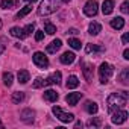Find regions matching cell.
<instances>
[{"mask_svg":"<svg viewBox=\"0 0 129 129\" xmlns=\"http://www.w3.org/2000/svg\"><path fill=\"white\" fill-rule=\"evenodd\" d=\"M127 93L126 91H115V93H111L106 99V103H108V111L112 112L118 108H123L126 103H127Z\"/></svg>","mask_w":129,"mask_h":129,"instance_id":"6da1fadb","label":"cell"},{"mask_svg":"<svg viewBox=\"0 0 129 129\" xmlns=\"http://www.w3.org/2000/svg\"><path fill=\"white\" fill-rule=\"evenodd\" d=\"M61 0H43L38 6V15H50L58 11Z\"/></svg>","mask_w":129,"mask_h":129,"instance_id":"7a4b0ae2","label":"cell"},{"mask_svg":"<svg viewBox=\"0 0 129 129\" xmlns=\"http://www.w3.org/2000/svg\"><path fill=\"white\" fill-rule=\"evenodd\" d=\"M114 73V67L108 62H102L100 67H99V78H100V82L102 84H108L109 78L112 76Z\"/></svg>","mask_w":129,"mask_h":129,"instance_id":"3957f363","label":"cell"},{"mask_svg":"<svg viewBox=\"0 0 129 129\" xmlns=\"http://www.w3.org/2000/svg\"><path fill=\"white\" fill-rule=\"evenodd\" d=\"M52 112L56 115V118H59L62 123H70V121H73V118H75V115L72 114V112H64L59 106H53L52 108Z\"/></svg>","mask_w":129,"mask_h":129,"instance_id":"277c9868","label":"cell"},{"mask_svg":"<svg viewBox=\"0 0 129 129\" xmlns=\"http://www.w3.org/2000/svg\"><path fill=\"white\" fill-rule=\"evenodd\" d=\"M112 114V117H111V121L112 123H115V124H121V123H124L126 120H127V111H124V109H121V108H118V109H115V111H112L111 112Z\"/></svg>","mask_w":129,"mask_h":129,"instance_id":"5b68a950","label":"cell"},{"mask_svg":"<svg viewBox=\"0 0 129 129\" xmlns=\"http://www.w3.org/2000/svg\"><path fill=\"white\" fill-rule=\"evenodd\" d=\"M34 64L37 67H40V69H47L49 67V59H47V56L43 53V52H35L34 53Z\"/></svg>","mask_w":129,"mask_h":129,"instance_id":"8992f818","label":"cell"},{"mask_svg":"<svg viewBox=\"0 0 129 129\" xmlns=\"http://www.w3.org/2000/svg\"><path fill=\"white\" fill-rule=\"evenodd\" d=\"M97 11H99V5H97L96 0H88L84 6V14L88 17H94L97 14Z\"/></svg>","mask_w":129,"mask_h":129,"instance_id":"52a82bcc","label":"cell"},{"mask_svg":"<svg viewBox=\"0 0 129 129\" xmlns=\"http://www.w3.org/2000/svg\"><path fill=\"white\" fill-rule=\"evenodd\" d=\"M82 73H84V76H85V79H87L88 82L93 81L94 70H93V66H91V64H88V62H82Z\"/></svg>","mask_w":129,"mask_h":129,"instance_id":"ba28073f","label":"cell"},{"mask_svg":"<svg viewBox=\"0 0 129 129\" xmlns=\"http://www.w3.org/2000/svg\"><path fill=\"white\" fill-rule=\"evenodd\" d=\"M61 62L62 64H66V66H69V64H73L75 62V59H76V55L73 53V52H64L62 55H61Z\"/></svg>","mask_w":129,"mask_h":129,"instance_id":"9c48e42d","label":"cell"},{"mask_svg":"<svg viewBox=\"0 0 129 129\" xmlns=\"http://www.w3.org/2000/svg\"><path fill=\"white\" fill-rule=\"evenodd\" d=\"M58 85L61 84V72H55L53 75H50L46 81H44V85Z\"/></svg>","mask_w":129,"mask_h":129,"instance_id":"30bf717a","label":"cell"},{"mask_svg":"<svg viewBox=\"0 0 129 129\" xmlns=\"http://www.w3.org/2000/svg\"><path fill=\"white\" fill-rule=\"evenodd\" d=\"M81 97H82V93H69L67 97H66V102L69 105L75 106V105H78V102L81 100Z\"/></svg>","mask_w":129,"mask_h":129,"instance_id":"8fae6325","label":"cell"},{"mask_svg":"<svg viewBox=\"0 0 129 129\" xmlns=\"http://www.w3.org/2000/svg\"><path fill=\"white\" fill-rule=\"evenodd\" d=\"M112 11H114V0H103V3H102L103 15H109Z\"/></svg>","mask_w":129,"mask_h":129,"instance_id":"7c38bea8","label":"cell"},{"mask_svg":"<svg viewBox=\"0 0 129 129\" xmlns=\"http://www.w3.org/2000/svg\"><path fill=\"white\" fill-rule=\"evenodd\" d=\"M61 46H62V41L61 40H55V41H52L49 46H47V53H56L59 49H61Z\"/></svg>","mask_w":129,"mask_h":129,"instance_id":"4fadbf2b","label":"cell"},{"mask_svg":"<svg viewBox=\"0 0 129 129\" xmlns=\"http://www.w3.org/2000/svg\"><path fill=\"white\" fill-rule=\"evenodd\" d=\"M34 111L32 109H24V111H21V114H20V117H21V120L24 121V123H32L34 121Z\"/></svg>","mask_w":129,"mask_h":129,"instance_id":"5bb4252c","label":"cell"},{"mask_svg":"<svg viewBox=\"0 0 129 129\" xmlns=\"http://www.w3.org/2000/svg\"><path fill=\"white\" fill-rule=\"evenodd\" d=\"M85 52L90 55V53H102V52H105V49L103 47H100V46H96V44H87L85 46Z\"/></svg>","mask_w":129,"mask_h":129,"instance_id":"9a60e30c","label":"cell"},{"mask_svg":"<svg viewBox=\"0 0 129 129\" xmlns=\"http://www.w3.org/2000/svg\"><path fill=\"white\" fill-rule=\"evenodd\" d=\"M58 93L55 91V90H46L44 91V100H47V102H56L58 100Z\"/></svg>","mask_w":129,"mask_h":129,"instance_id":"2e32d148","label":"cell"},{"mask_svg":"<svg viewBox=\"0 0 129 129\" xmlns=\"http://www.w3.org/2000/svg\"><path fill=\"white\" fill-rule=\"evenodd\" d=\"M111 27H112V29H117V30L123 29V27H124V20H123L121 17L112 18V20H111Z\"/></svg>","mask_w":129,"mask_h":129,"instance_id":"e0dca14e","label":"cell"},{"mask_svg":"<svg viewBox=\"0 0 129 129\" xmlns=\"http://www.w3.org/2000/svg\"><path fill=\"white\" fill-rule=\"evenodd\" d=\"M85 109H87V112L88 114H96L97 111H99V106H97V103L96 102H87L85 103Z\"/></svg>","mask_w":129,"mask_h":129,"instance_id":"ac0fdd59","label":"cell"},{"mask_svg":"<svg viewBox=\"0 0 129 129\" xmlns=\"http://www.w3.org/2000/svg\"><path fill=\"white\" fill-rule=\"evenodd\" d=\"M102 30V26H100V23H91L90 24V27H88V32H90V35H97L99 32Z\"/></svg>","mask_w":129,"mask_h":129,"instance_id":"d6986e66","label":"cell"},{"mask_svg":"<svg viewBox=\"0 0 129 129\" xmlns=\"http://www.w3.org/2000/svg\"><path fill=\"white\" fill-rule=\"evenodd\" d=\"M44 32H47L49 35H53V34L56 32V27H55V24H52L49 20H44Z\"/></svg>","mask_w":129,"mask_h":129,"instance_id":"ffe728a7","label":"cell"},{"mask_svg":"<svg viewBox=\"0 0 129 129\" xmlns=\"http://www.w3.org/2000/svg\"><path fill=\"white\" fill-rule=\"evenodd\" d=\"M29 81V72L27 70H20L18 72V82L20 84H27Z\"/></svg>","mask_w":129,"mask_h":129,"instance_id":"44dd1931","label":"cell"},{"mask_svg":"<svg viewBox=\"0 0 129 129\" xmlns=\"http://www.w3.org/2000/svg\"><path fill=\"white\" fill-rule=\"evenodd\" d=\"M66 85H67V88H69V90H73V88H76V87L79 85V81H78V78L73 75V76H70V78H69V81H67V84H66Z\"/></svg>","mask_w":129,"mask_h":129,"instance_id":"7402d4cb","label":"cell"},{"mask_svg":"<svg viewBox=\"0 0 129 129\" xmlns=\"http://www.w3.org/2000/svg\"><path fill=\"white\" fill-rule=\"evenodd\" d=\"M32 11V5L29 3V5H26L24 8H21L20 11H18V14H17V18H23V17H26L29 12Z\"/></svg>","mask_w":129,"mask_h":129,"instance_id":"603a6c76","label":"cell"},{"mask_svg":"<svg viewBox=\"0 0 129 129\" xmlns=\"http://www.w3.org/2000/svg\"><path fill=\"white\" fill-rule=\"evenodd\" d=\"M12 81H14L12 73H11V72H5V73H3V84H5L6 87H11V85H12Z\"/></svg>","mask_w":129,"mask_h":129,"instance_id":"cb8c5ba5","label":"cell"},{"mask_svg":"<svg viewBox=\"0 0 129 129\" xmlns=\"http://www.w3.org/2000/svg\"><path fill=\"white\" fill-rule=\"evenodd\" d=\"M9 34H11L12 37H15V38H20V40H23V38H24V35H23V29H21V27H17V26H15V27H12Z\"/></svg>","mask_w":129,"mask_h":129,"instance_id":"d4e9b609","label":"cell"},{"mask_svg":"<svg viewBox=\"0 0 129 129\" xmlns=\"http://www.w3.org/2000/svg\"><path fill=\"white\" fill-rule=\"evenodd\" d=\"M23 100H24V93L23 91H17V93L12 94V102L14 103H21Z\"/></svg>","mask_w":129,"mask_h":129,"instance_id":"484cf974","label":"cell"},{"mask_svg":"<svg viewBox=\"0 0 129 129\" xmlns=\"http://www.w3.org/2000/svg\"><path fill=\"white\" fill-rule=\"evenodd\" d=\"M102 124V120L99 118V117H94V118H90L88 121H87V126H90V127H99Z\"/></svg>","mask_w":129,"mask_h":129,"instance_id":"4316f807","label":"cell"},{"mask_svg":"<svg viewBox=\"0 0 129 129\" xmlns=\"http://www.w3.org/2000/svg\"><path fill=\"white\" fill-rule=\"evenodd\" d=\"M34 30H35V24H34V23H30V24H27L26 27H23V35H24V38L29 37Z\"/></svg>","mask_w":129,"mask_h":129,"instance_id":"83f0119b","label":"cell"},{"mask_svg":"<svg viewBox=\"0 0 129 129\" xmlns=\"http://www.w3.org/2000/svg\"><path fill=\"white\" fill-rule=\"evenodd\" d=\"M69 46L73 47L75 50H79V49H81V41H79L78 38H70V40H69Z\"/></svg>","mask_w":129,"mask_h":129,"instance_id":"f1b7e54d","label":"cell"},{"mask_svg":"<svg viewBox=\"0 0 129 129\" xmlns=\"http://www.w3.org/2000/svg\"><path fill=\"white\" fill-rule=\"evenodd\" d=\"M14 5V0H0V8L2 9H9Z\"/></svg>","mask_w":129,"mask_h":129,"instance_id":"f546056e","label":"cell"},{"mask_svg":"<svg viewBox=\"0 0 129 129\" xmlns=\"http://www.w3.org/2000/svg\"><path fill=\"white\" fill-rule=\"evenodd\" d=\"M127 76H129V70H127V69H124V70L121 72V75H120V81H121V84H124V85H127V84H129Z\"/></svg>","mask_w":129,"mask_h":129,"instance_id":"4dcf8cb0","label":"cell"},{"mask_svg":"<svg viewBox=\"0 0 129 129\" xmlns=\"http://www.w3.org/2000/svg\"><path fill=\"white\" fill-rule=\"evenodd\" d=\"M40 87H44V81L41 78H37L34 82V88H40Z\"/></svg>","mask_w":129,"mask_h":129,"instance_id":"1f68e13d","label":"cell"},{"mask_svg":"<svg viewBox=\"0 0 129 129\" xmlns=\"http://www.w3.org/2000/svg\"><path fill=\"white\" fill-rule=\"evenodd\" d=\"M43 38H44V30H37L35 32V40L37 41H41Z\"/></svg>","mask_w":129,"mask_h":129,"instance_id":"d6a6232c","label":"cell"},{"mask_svg":"<svg viewBox=\"0 0 129 129\" xmlns=\"http://www.w3.org/2000/svg\"><path fill=\"white\" fill-rule=\"evenodd\" d=\"M127 6H129V3H127V2H123V3H121V8H120V11H121L123 14H127V12H129Z\"/></svg>","mask_w":129,"mask_h":129,"instance_id":"836d02e7","label":"cell"},{"mask_svg":"<svg viewBox=\"0 0 129 129\" xmlns=\"http://www.w3.org/2000/svg\"><path fill=\"white\" fill-rule=\"evenodd\" d=\"M121 41H123V44H127V43H129V35L124 34V35L121 37Z\"/></svg>","mask_w":129,"mask_h":129,"instance_id":"e575fe53","label":"cell"},{"mask_svg":"<svg viewBox=\"0 0 129 129\" xmlns=\"http://www.w3.org/2000/svg\"><path fill=\"white\" fill-rule=\"evenodd\" d=\"M123 58H124V59H129V49H126V50L123 52Z\"/></svg>","mask_w":129,"mask_h":129,"instance_id":"d590c367","label":"cell"},{"mask_svg":"<svg viewBox=\"0 0 129 129\" xmlns=\"http://www.w3.org/2000/svg\"><path fill=\"white\" fill-rule=\"evenodd\" d=\"M69 34H70V35H76V34H79V32H78V29H70Z\"/></svg>","mask_w":129,"mask_h":129,"instance_id":"8d00e7d4","label":"cell"},{"mask_svg":"<svg viewBox=\"0 0 129 129\" xmlns=\"http://www.w3.org/2000/svg\"><path fill=\"white\" fill-rule=\"evenodd\" d=\"M5 52V44H2V43H0V55H2Z\"/></svg>","mask_w":129,"mask_h":129,"instance_id":"74e56055","label":"cell"},{"mask_svg":"<svg viewBox=\"0 0 129 129\" xmlns=\"http://www.w3.org/2000/svg\"><path fill=\"white\" fill-rule=\"evenodd\" d=\"M75 127H82V121H78V123L75 124Z\"/></svg>","mask_w":129,"mask_h":129,"instance_id":"f35d334b","label":"cell"},{"mask_svg":"<svg viewBox=\"0 0 129 129\" xmlns=\"http://www.w3.org/2000/svg\"><path fill=\"white\" fill-rule=\"evenodd\" d=\"M24 2H27V3H35L37 0H24Z\"/></svg>","mask_w":129,"mask_h":129,"instance_id":"ab89813d","label":"cell"},{"mask_svg":"<svg viewBox=\"0 0 129 129\" xmlns=\"http://www.w3.org/2000/svg\"><path fill=\"white\" fill-rule=\"evenodd\" d=\"M61 2H64V3H70L72 0H61Z\"/></svg>","mask_w":129,"mask_h":129,"instance_id":"60d3db41","label":"cell"},{"mask_svg":"<svg viewBox=\"0 0 129 129\" xmlns=\"http://www.w3.org/2000/svg\"><path fill=\"white\" fill-rule=\"evenodd\" d=\"M0 29H2V20H0Z\"/></svg>","mask_w":129,"mask_h":129,"instance_id":"b9f144b4","label":"cell"},{"mask_svg":"<svg viewBox=\"0 0 129 129\" xmlns=\"http://www.w3.org/2000/svg\"><path fill=\"white\" fill-rule=\"evenodd\" d=\"M0 126H3V123H2V121H0Z\"/></svg>","mask_w":129,"mask_h":129,"instance_id":"7bdbcfd3","label":"cell"}]
</instances>
